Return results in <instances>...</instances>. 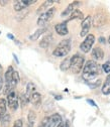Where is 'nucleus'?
Instances as JSON below:
<instances>
[{
	"instance_id": "393cba45",
	"label": "nucleus",
	"mask_w": 110,
	"mask_h": 127,
	"mask_svg": "<svg viewBox=\"0 0 110 127\" xmlns=\"http://www.w3.org/2000/svg\"><path fill=\"white\" fill-rule=\"evenodd\" d=\"M102 70H103L106 74H110V62H106L105 64H103Z\"/></svg>"
},
{
	"instance_id": "6ab92c4d",
	"label": "nucleus",
	"mask_w": 110,
	"mask_h": 127,
	"mask_svg": "<svg viewBox=\"0 0 110 127\" xmlns=\"http://www.w3.org/2000/svg\"><path fill=\"white\" fill-rule=\"evenodd\" d=\"M70 67H71V58H66L60 65V69L63 72H66V71L70 70Z\"/></svg>"
},
{
	"instance_id": "5701e85b",
	"label": "nucleus",
	"mask_w": 110,
	"mask_h": 127,
	"mask_svg": "<svg viewBox=\"0 0 110 127\" xmlns=\"http://www.w3.org/2000/svg\"><path fill=\"white\" fill-rule=\"evenodd\" d=\"M26 7H27V5H26V3H25V0H20V1L15 2L14 6H13L14 10H15V11H17V12L23 10V9L26 8Z\"/></svg>"
},
{
	"instance_id": "f257e3e1",
	"label": "nucleus",
	"mask_w": 110,
	"mask_h": 127,
	"mask_svg": "<svg viewBox=\"0 0 110 127\" xmlns=\"http://www.w3.org/2000/svg\"><path fill=\"white\" fill-rule=\"evenodd\" d=\"M100 74H101L100 66L95 61L89 60L85 63V66H84L83 72H82V78L87 83H91L93 81H95L96 78Z\"/></svg>"
},
{
	"instance_id": "a211bd4d",
	"label": "nucleus",
	"mask_w": 110,
	"mask_h": 127,
	"mask_svg": "<svg viewBox=\"0 0 110 127\" xmlns=\"http://www.w3.org/2000/svg\"><path fill=\"white\" fill-rule=\"evenodd\" d=\"M102 93L104 95L110 94V74H108L106 80L104 81V84L102 86Z\"/></svg>"
},
{
	"instance_id": "b1692460",
	"label": "nucleus",
	"mask_w": 110,
	"mask_h": 127,
	"mask_svg": "<svg viewBox=\"0 0 110 127\" xmlns=\"http://www.w3.org/2000/svg\"><path fill=\"white\" fill-rule=\"evenodd\" d=\"M6 102L5 99H0V120H2L3 115L6 112Z\"/></svg>"
},
{
	"instance_id": "dca6fc26",
	"label": "nucleus",
	"mask_w": 110,
	"mask_h": 127,
	"mask_svg": "<svg viewBox=\"0 0 110 127\" xmlns=\"http://www.w3.org/2000/svg\"><path fill=\"white\" fill-rule=\"evenodd\" d=\"M36 118H37V114L34 110H29L28 115H27V126L28 127H33L35 122H36Z\"/></svg>"
},
{
	"instance_id": "f704fd0d",
	"label": "nucleus",
	"mask_w": 110,
	"mask_h": 127,
	"mask_svg": "<svg viewBox=\"0 0 110 127\" xmlns=\"http://www.w3.org/2000/svg\"><path fill=\"white\" fill-rule=\"evenodd\" d=\"M56 99H62V97H61V96H57Z\"/></svg>"
},
{
	"instance_id": "2eb2a0df",
	"label": "nucleus",
	"mask_w": 110,
	"mask_h": 127,
	"mask_svg": "<svg viewBox=\"0 0 110 127\" xmlns=\"http://www.w3.org/2000/svg\"><path fill=\"white\" fill-rule=\"evenodd\" d=\"M46 30H48V27H46V26H43V27H40V28L37 29L36 32L29 36V39H30V40H37L41 34H43V33L45 32Z\"/></svg>"
},
{
	"instance_id": "423d86ee",
	"label": "nucleus",
	"mask_w": 110,
	"mask_h": 127,
	"mask_svg": "<svg viewBox=\"0 0 110 127\" xmlns=\"http://www.w3.org/2000/svg\"><path fill=\"white\" fill-rule=\"evenodd\" d=\"M7 104L9 106L10 109L12 110H16L18 108V104H19V101H18V96H17V94L15 93L14 91L10 92L8 95H7Z\"/></svg>"
},
{
	"instance_id": "4be33fe9",
	"label": "nucleus",
	"mask_w": 110,
	"mask_h": 127,
	"mask_svg": "<svg viewBox=\"0 0 110 127\" xmlns=\"http://www.w3.org/2000/svg\"><path fill=\"white\" fill-rule=\"evenodd\" d=\"M82 18H83V13H82V11L79 10V9H76L75 11H73V12L71 13L68 21L73 20V19H82Z\"/></svg>"
},
{
	"instance_id": "412c9836",
	"label": "nucleus",
	"mask_w": 110,
	"mask_h": 127,
	"mask_svg": "<svg viewBox=\"0 0 110 127\" xmlns=\"http://www.w3.org/2000/svg\"><path fill=\"white\" fill-rule=\"evenodd\" d=\"M52 39H53V35H52V33H50V34H48V35H45V36L42 38V40L40 41L39 46H40V47H48V46L50 45Z\"/></svg>"
},
{
	"instance_id": "bb28decb",
	"label": "nucleus",
	"mask_w": 110,
	"mask_h": 127,
	"mask_svg": "<svg viewBox=\"0 0 110 127\" xmlns=\"http://www.w3.org/2000/svg\"><path fill=\"white\" fill-rule=\"evenodd\" d=\"M49 120H50V117H44V118L40 121V123L38 124V126H37V127H46Z\"/></svg>"
},
{
	"instance_id": "9b49d317",
	"label": "nucleus",
	"mask_w": 110,
	"mask_h": 127,
	"mask_svg": "<svg viewBox=\"0 0 110 127\" xmlns=\"http://www.w3.org/2000/svg\"><path fill=\"white\" fill-rule=\"evenodd\" d=\"M91 56L95 61H101L104 58V52H103V50L101 49L100 46H96V47H94V49L92 50Z\"/></svg>"
},
{
	"instance_id": "f3484780",
	"label": "nucleus",
	"mask_w": 110,
	"mask_h": 127,
	"mask_svg": "<svg viewBox=\"0 0 110 127\" xmlns=\"http://www.w3.org/2000/svg\"><path fill=\"white\" fill-rule=\"evenodd\" d=\"M13 73H14L13 67L9 66L7 69V72L5 73V86H8L10 84V82L12 80V77H13Z\"/></svg>"
},
{
	"instance_id": "aec40b11",
	"label": "nucleus",
	"mask_w": 110,
	"mask_h": 127,
	"mask_svg": "<svg viewBox=\"0 0 110 127\" xmlns=\"http://www.w3.org/2000/svg\"><path fill=\"white\" fill-rule=\"evenodd\" d=\"M35 92H36V86H35V84L31 83V82H29V83L27 84V86H26L25 96H26L28 99H30V96H31V95H33Z\"/></svg>"
},
{
	"instance_id": "7c9ffc66",
	"label": "nucleus",
	"mask_w": 110,
	"mask_h": 127,
	"mask_svg": "<svg viewBox=\"0 0 110 127\" xmlns=\"http://www.w3.org/2000/svg\"><path fill=\"white\" fill-rule=\"evenodd\" d=\"M8 2L7 1H0V5H2V6H4L5 4H7Z\"/></svg>"
},
{
	"instance_id": "c756f323",
	"label": "nucleus",
	"mask_w": 110,
	"mask_h": 127,
	"mask_svg": "<svg viewBox=\"0 0 110 127\" xmlns=\"http://www.w3.org/2000/svg\"><path fill=\"white\" fill-rule=\"evenodd\" d=\"M87 102H88L89 104H91L92 106H95V107H96V104L94 103V101H93V100H91V99H88V100H87Z\"/></svg>"
},
{
	"instance_id": "f03ea898",
	"label": "nucleus",
	"mask_w": 110,
	"mask_h": 127,
	"mask_svg": "<svg viewBox=\"0 0 110 127\" xmlns=\"http://www.w3.org/2000/svg\"><path fill=\"white\" fill-rule=\"evenodd\" d=\"M85 64V58L82 55L76 54L71 58V67L70 70L73 74H79L84 67Z\"/></svg>"
},
{
	"instance_id": "a878e982",
	"label": "nucleus",
	"mask_w": 110,
	"mask_h": 127,
	"mask_svg": "<svg viewBox=\"0 0 110 127\" xmlns=\"http://www.w3.org/2000/svg\"><path fill=\"white\" fill-rule=\"evenodd\" d=\"M88 85H89V87L90 88H97L98 86H100L101 85V80H96L95 82H91V83H87Z\"/></svg>"
},
{
	"instance_id": "39448f33",
	"label": "nucleus",
	"mask_w": 110,
	"mask_h": 127,
	"mask_svg": "<svg viewBox=\"0 0 110 127\" xmlns=\"http://www.w3.org/2000/svg\"><path fill=\"white\" fill-rule=\"evenodd\" d=\"M94 42H95V36L93 34H88L86 36V38L84 39V41L80 44V50L85 54L89 53L90 50L92 49Z\"/></svg>"
},
{
	"instance_id": "4468645a",
	"label": "nucleus",
	"mask_w": 110,
	"mask_h": 127,
	"mask_svg": "<svg viewBox=\"0 0 110 127\" xmlns=\"http://www.w3.org/2000/svg\"><path fill=\"white\" fill-rule=\"evenodd\" d=\"M53 3H54V1L53 0H46V1H44L38 8H37V14H39V15H41L42 13H44L45 12V9L46 8H49L51 5H53Z\"/></svg>"
},
{
	"instance_id": "9d476101",
	"label": "nucleus",
	"mask_w": 110,
	"mask_h": 127,
	"mask_svg": "<svg viewBox=\"0 0 110 127\" xmlns=\"http://www.w3.org/2000/svg\"><path fill=\"white\" fill-rule=\"evenodd\" d=\"M60 123H62V117L60 114L55 113L52 116H50V120L48 122L46 127H57Z\"/></svg>"
},
{
	"instance_id": "cd10ccee",
	"label": "nucleus",
	"mask_w": 110,
	"mask_h": 127,
	"mask_svg": "<svg viewBox=\"0 0 110 127\" xmlns=\"http://www.w3.org/2000/svg\"><path fill=\"white\" fill-rule=\"evenodd\" d=\"M22 126H23L22 119H17V120H15V121H14L12 127H22Z\"/></svg>"
},
{
	"instance_id": "0eeeda50",
	"label": "nucleus",
	"mask_w": 110,
	"mask_h": 127,
	"mask_svg": "<svg viewBox=\"0 0 110 127\" xmlns=\"http://www.w3.org/2000/svg\"><path fill=\"white\" fill-rule=\"evenodd\" d=\"M91 24H92V17L90 15H88L87 17L84 18V20L82 21V24H81V32H80L81 37H85L88 35Z\"/></svg>"
},
{
	"instance_id": "7ed1b4c3",
	"label": "nucleus",
	"mask_w": 110,
	"mask_h": 127,
	"mask_svg": "<svg viewBox=\"0 0 110 127\" xmlns=\"http://www.w3.org/2000/svg\"><path fill=\"white\" fill-rule=\"evenodd\" d=\"M71 51V40L70 39H64L62 40L58 46L54 50L53 55L55 57H65L67 56Z\"/></svg>"
},
{
	"instance_id": "c9c22d12",
	"label": "nucleus",
	"mask_w": 110,
	"mask_h": 127,
	"mask_svg": "<svg viewBox=\"0 0 110 127\" xmlns=\"http://www.w3.org/2000/svg\"><path fill=\"white\" fill-rule=\"evenodd\" d=\"M108 43L110 44V35H109V37H108Z\"/></svg>"
},
{
	"instance_id": "2f4dec72",
	"label": "nucleus",
	"mask_w": 110,
	"mask_h": 127,
	"mask_svg": "<svg viewBox=\"0 0 110 127\" xmlns=\"http://www.w3.org/2000/svg\"><path fill=\"white\" fill-rule=\"evenodd\" d=\"M99 42H101V43H104V42H105V39H104L103 37H100V38H99Z\"/></svg>"
},
{
	"instance_id": "6e6552de",
	"label": "nucleus",
	"mask_w": 110,
	"mask_h": 127,
	"mask_svg": "<svg viewBox=\"0 0 110 127\" xmlns=\"http://www.w3.org/2000/svg\"><path fill=\"white\" fill-rule=\"evenodd\" d=\"M68 20H65V21H63V22H60L58 24L55 25V30H56V32L61 35V36H65L68 34L69 32V30H68Z\"/></svg>"
},
{
	"instance_id": "c85d7f7f",
	"label": "nucleus",
	"mask_w": 110,
	"mask_h": 127,
	"mask_svg": "<svg viewBox=\"0 0 110 127\" xmlns=\"http://www.w3.org/2000/svg\"><path fill=\"white\" fill-rule=\"evenodd\" d=\"M2 86H3V79H2L1 75H0V91H1V88H2Z\"/></svg>"
},
{
	"instance_id": "ddd939ff",
	"label": "nucleus",
	"mask_w": 110,
	"mask_h": 127,
	"mask_svg": "<svg viewBox=\"0 0 110 127\" xmlns=\"http://www.w3.org/2000/svg\"><path fill=\"white\" fill-rule=\"evenodd\" d=\"M29 101L33 103V105L36 106V107L39 106V105L41 104V95H40L38 92H35V93L30 96Z\"/></svg>"
},
{
	"instance_id": "20e7f679",
	"label": "nucleus",
	"mask_w": 110,
	"mask_h": 127,
	"mask_svg": "<svg viewBox=\"0 0 110 127\" xmlns=\"http://www.w3.org/2000/svg\"><path fill=\"white\" fill-rule=\"evenodd\" d=\"M56 11H57L56 7H51L50 9L46 10L44 13H42L40 16H39L38 20H37V25L43 27V25H44L45 23H48L49 21L52 20V18L54 17V15H55Z\"/></svg>"
},
{
	"instance_id": "72a5a7b5",
	"label": "nucleus",
	"mask_w": 110,
	"mask_h": 127,
	"mask_svg": "<svg viewBox=\"0 0 110 127\" xmlns=\"http://www.w3.org/2000/svg\"><path fill=\"white\" fill-rule=\"evenodd\" d=\"M1 73H2V68H1V66H0V75H1Z\"/></svg>"
},
{
	"instance_id": "473e14b6",
	"label": "nucleus",
	"mask_w": 110,
	"mask_h": 127,
	"mask_svg": "<svg viewBox=\"0 0 110 127\" xmlns=\"http://www.w3.org/2000/svg\"><path fill=\"white\" fill-rule=\"evenodd\" d=\"M7 36H8V37H9L10 39H14V37H13V35H12V34H10V33H8V34H7Z\"/></svg>"
},
{
	"instance_id": "f8f14e48",
	"label": "nucleus",
	"mask_w": 110,
	"mask_h": 127,
	"mask_svg": "<svg viewBox=\"0 0 110 127\" xmlns=\"http://www.w3.org/2000/svg\"><path fill=\"white\" fill-rule=\"evenodd\" d=\"M81 4V2L80 1H74V2H72L71 4H69L68 5V7L62 12V16H67V15H71V13L73 12V11H75L76 9V7H78Z\"/></svg>"
},
{
	"instance_id": "1a4fd4ad",
	"label": "nucleus",
	"mask_w": 110,
	"mask_h": 127,
	"mask_svg": "<svg viewBox=\"0 0 110 127\" xmlns=\"http://www.w3.org/2000/svg\"><path fill=\"white\" fill-rule=\"evenodd\" d=\"M94 27H100L102 26L103 24L106 23V17H105V15L103 13H96L95 14V16H94L93 18V21H92Z\"/></svg>"
}]
</instances>
